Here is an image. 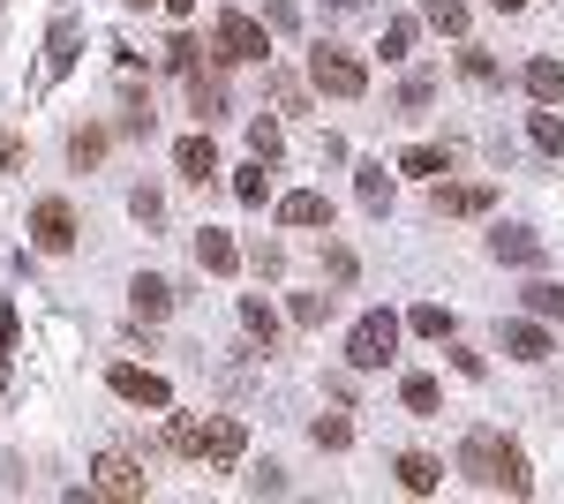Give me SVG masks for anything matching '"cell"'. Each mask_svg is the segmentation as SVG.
<instances>
[{"mask_svg":"<svg viewBox=\"0 0 564 504\" xmlns=\"http://www.w3.org/2000/svg\"><path fill=\"white\" fill-rule=\"evenodd\" d=\"M166 444H174L181 460L234 467L241 452H249V429H241L234 415H212V421H188V415H174V421H166Z\"/></svg>","mask_w":564,"mask_h":504,"instance_id":"1","label":"cell"},{"mask_svg":"<svg viewBox=\"0 0 564 504\" xmlns=\"http://www.w3.org/2000/svg\"><path fill=\"white\" fill-rule=\"evenodd\" d=\"M90 490H98V497H113V504H143V497H151V474H143L135 452L106 444V452L90 460Z\"/></svg>","mask_w":564,"mask_h":504,"instance_id":"2","label":"cell"},{"mask_svg":"<svg viewBox=\"0 0 564 504\" xmlns=\"http://www.w3.org/2000/svg\"><path fill=\"white\" fill-rule=\"evenodd\" d=\"M308 84L324 90V98H361L369 90V68H361V53H347V45H316L308 53Z\"/></svg>","mask_w":564,"mask_h":504,"instance_id":"3","label":"cell"},{"mask_svg":"<svg viewBox=\"0 0 564 504\" xmlns=\"http://www.w3.org/2000/svg\"><path fill=\"white\" fill-rule=\"evenodd\" d=\"M212 53H218V61H271V23L241 15V8H226V15L212 23Z\"/></svg>","mask_w":564,"mask_h":504,"instance_id":"4","label":"cell"},{"mask_svg":"<svg viewBox=\"0 0 564 504\" xmlns=\"http://www.w3.org/2000/svg\"><path fill=\"white\" fill-rule=\"evenodd\" d=\"M391 354H399V317H391V309H369L347 332V362L354 369H384Z\"/></svg>","mask_w":564,"mask_h":504,"instance_id":"5","label":"cell"},{"mask_svg":"<svg viewBox=\"0 0 564 504\" xmlns=\"http://www.w3.org/2000/svg\"><path fill=\"white\" fill-rule=\"evenodd\" d=\"M106 384H113V399H129V407H151V415H166V407H174V384L159 377V369L113 362V369H106Z\"/></svg>","mask_w":564,"mask_h":504,"instance_id":"6","label":"cell"},{"mask_svg":"<svg viewBox=\"0 0 564 504\" xmlns=\"http://www.w3.org/2000/svg\"><path fill=\"white\" fill-rule=\"evenodd\" d=\"M430 211L436 218H489V211H497V189H489V181H436Z\"/></svg>","mask_w":564,"mask_h":504,"instance_id":"7","label":"cell"},{"mask_svg":"<svg viewBox=\"0 0 564 504\" xmlns=\"http://www.w3.org/2000/svg\"><path fill=\"white\" fill-rule=\"evenodd\" d=\"M31 242H39L45 256H68L76 249V211L61 204V196H45V204L31 211Z\"/></svg>","mask_w":564,"mask_h":504,"instance_id":"8","label":"cell"},{"mask_svg":"<svg viewBox=\"0 0 564 504\" xmlns=\"http://www.w3.org/2000/svg\"><path fill=\"white\" fill-rule=\"evenodd\" d=\"M497 460H505V437H497V429H475V437L459 444V474H467L475 490H497Z\"/></svg>","mask_w":564,"mask_h":504,"instance_id":"9","label":"cell"},{"mask_svg":"<svg viewBox=\"0 0 564 504\" xmlns=\"http://www.w3.org/2000/svg\"><path fill=\"white\" fill-rule=\"evenodd\" d=\"M279 226H324V234H332V196H324V189L279 196Z\"/></svg>","mask_w":564,"mask_h":504,"instance_id":"10","label":"cell"},{"mask_svg":"<svg viewBox=\"0 0 564 504\" xmlns=\"http://www.w3.org/2000/svg\"><path fill=\"white\" fill-rule=\"evenodd\" d=\"M452 167H459L452 143H414V151H399V173H414V181H444Z\"/></svg>","mask_w":564,"mask_h":504,"instance_id":"11","label":"cell"},{"mask_svg":"<svg viewBox=\"0 0 564 504\" xmlns=\"http://www.w3.org/2000/svg\"><path fill=\"white\" fill-rule=\"evenodd\" d=\"M489 256H497V264H527V271H534V264H542V234H527V226H497V234H489Z\"/></svg>","mask_w":564,"mask_h":504,"instance_id":"12","label":"cell"},{"mask_svg":"<svg viewBox=\"0 0 564 504\" xmlns=\"http://www.w3.org/2000/svg\"><path fill=\"white\" fill-rule=\"evenodd\" d=\"M196 264H204L212 279H234V271H241V249H234V234L204 226V234H196Z\"/></svg>","mask_w":564,"mask_h":504,"instance_id":"13","label":"cell"},{"mask_svg":"<svg viewBox=\"0 0 564 504\" xmlns=\"http://www.w3.org/2000/svg\"><path fill=\"white\" fill-rule=\"evenodd\" d=\"M520 84H527L534 106H564V61H550V53H542V61H527Z\"/></svg>","mask_w":564,"mask_h":504,"instance_id":"14","label":"cell"},{"mask_svg":"<svg viewBox=\"0 0 564 504\" xmlns=\"http://www.w3.org/2000/svg\"><path fill=\"white\" fill-rule=\"evenodd\" d=\"M391 474H399V490H406V497H436V482H444V467H436L430 452H399Z\"/></svg>","mask_w":564,"mask_h":504,"instance_id":"15","label":"cell"},{"mask_svg":"<svg viewBox=\"0 0 564 504\" xmlns=\"http://www.w3.org/2000/svg\"><path fill=\"white\" fill-rule=\"evenodd\" d=\"M174 167H181V181H196V189H204V181L218 173L212 136H181V143H174Z\"/></svg>","mask_w":564,"mask_h":504,"instance_id":"16","label":"cell"},{"mask_svg":"<svg viewBox=\"0 0 564 504\" xmlns=\"http://www.w3.org/2000/svg\"><path fill=\"white\" fill-rule=\"evenodd\" d=\"M76 68V15H53V39H45V84H61Z\"/></svg>","mask_w":564,"mask_h":504,"instance_id":"17","label":"cell"},{"mask_svg":"<svg viewBox=\"0 0 564 504\" xmlns=\"http://www.w3.org/2000/svg\"><path fill=\"white\" fill-rule=\"evenodd\" d=\"M505 354H512V362H550V354H557V346H550V332H542V324H505Z\"/></svg>","mask_w":564,"mask_h":504,"instance_id":"18","label":"cell"},{"mask_svg":"<svg viewBox=\"0 0 564 504\" xmlns=\"http://www.w3.org/2000/svg\"><path fill=\"white\" fill-rule=\"evenodd\" d=\"M129 309H135V317H151V324H159V317H166V309H174V287H166V279H151V271H143V279H135V287H129Z\"/></svg>","mask_w":564,"mask_h":504,"instance_id":"19","label":"cell"},{"mask_svg":"<svg viewBox=\"0 0 564 504\" xmlns=\"http://www.w3.org/2000/svg\"><path fill=\"white\" fill-rule=\"evenodd\" d=\"M354 196L369 211H391V173H384V159H369V167H354Z\"/></svg>","mask_w":564,"mask_h":504,"instance_id":"20","label":"cell"},{"mask_svg":"<svg viewBox=\"0 0 564 504\" xmlns=\"http://www.w3.org/2000/svg\"><path fill=\"white\" fill-rule=\"evenodd\" d=\"M241 324H249V339L271 354V339H279V309H271L263 294H241Z\"/></svg>","mask_w":564,"mask_h":504,"instance_id":"21","label":"cell"},{"mask_svg":"<svg viewBox=\"0 0 564 504\" xmlns=\"http://www.w3.org/2000/svg\"><path fill=\"white\" fill-rule=\"evenodd\" d=\"M188 106H196V121H218V114H226V84L196 68V76H188Z\"/></svg>","mask_w":564,"mask_h":504,"instance_id":"22","label":"cell"},{"mask_svg":"<svg viewBox=\"0 0 564 504\" xmlns=\"http://www.w3.org/2000/svg\"><path fill=\"white\" fill-rule=\"evenodd\" d=\"M98 159H106V128H76V136H68V167L90 173Z\"/></svg>","mask_w":564,"mask_h":504,"instance_id":"23","label":"cell"},{"mask_svg":"<svg viewBox=\"0 0 564 504\" xmlns=\"http://www.w3.org/2000/svg\"><path fill=\"white\" fill-rule=\"evenodd\" d=\"M399 407H406V415H436V407H444L436 377H406V384H399Z\"/></svg>","mask_w":564,"mask_h":504,"instance_id":"24","label":"cell"},{"mask_svg":"<svg viewBox=\"0 0 564 504\" xmlns=\"http://www.w3.org/2000/svg\"><path fill=\"white\" fill-rule=\"evenodd\" d=\"M527 136H534L542 159H564V121H557V114H527Z\"/></svg>","mask_w":564,"mask_h":504,"instance_id":"25","label":"cell"},{"mask_svg":"<svg viewBox=\"0 0 564 504\" xmlns=\"http://www.w3.org/2000/svg\"><path fill=\"white\" fill-rule=\"evenodd\" d=\"M422 15H430L444 39H467V0H422Z\"/></svg>","mask_w":564,"mask_h":504,"instance_id":"26","label":"cell"},{"mask_svg":"<svg viewBox=\"0 0 564 504\" xmlns=\"http://www.w3.org/2000/svg\"><path fill=\"white\" fill-rule=\"evenodd\" d=\"M406 332H422V339H452V309H444V301H422V309L406 317Z\"/></svg>","mask_w":564,"mask_h":504,"instance_id":"27","label":"cell"},{"mask_svg":"<svg viewBox=\"0 0 564 504\" xmlns=\"http://www.w3.org/2000/svg\"><path fill=\"white\" fill-rule=\"evenodd\" d=\"M286 317H294L302 332H316V324L332 317V294H294V301H286Z\"/></svg>","mask_w":564,"mask_h":504,"instance_id":"28","label":"cell"},{"mask_svg":"<svg viewBox=\"0 0 564 504\" xmlns=\"http://www.w3.org/2000/svg\"><path fill=\"white\" fill-rule=\"evenodd\" d=\"M271 98H279V114H308V90L286 76V68H271Z\"/></svg>","mask_w":564,"mask_h":504,"instance_id":"29","label":"cell"},{"mask_svg":"<svg viewBox=\"0 0 564 504\" xmlns=\"http://www.w3.org/2000/svg\"><path fill=\"white\" fill-rule=\"evenodd\" d=\"M414 53V15H391L384 23V61H406Z\"/></svg>","mask_w":564,"mask_h":504,"instance_id":"30","label":"cell"},{"mask_svg":"<svg viewBox=\"0 0 564 504\" xmlns=\"http://www.w3.org/2000/svg\"><path fill=\"white\" fill-rule=\"evenodd\" d=\"M249 151H257L263 167H271V159L286 151V136H279V121H249Z\"/></svg>","mask_w":564,"mask_h":504,"instance_id":"31","label":"cell"},{"mask_svg":"<svg viewBox=\"0 0 564 504\" xmlns=\"http://www.w3.org/2000/svg\"><path fill=\"white\" fill-rule=\"evenodd\" d=\"M234 196H241V204H263V196H271V173H263V159L234 173Z\"/></svg>","mask_w":564,"mask_h":504,"instance_id":"32","label":"cell"},{"mask_svg":"<svg viewBox=\"0 0 564 504\" xmlns=\"http://www.w3.org/2000/svg\"><path fill=\"white\" fill-rule=\"evenodd\" d=\"M527 309H534V317H564V287L557 279H534V287H527Z\"/></svg>","mask_w":564,"mask_h":504,"instance_id":"33","label":"cell"},{"mask_svg":"<svg viewBox=\"0 0 564 504\" xmlns=\"http://www.w3.org/2000/svg\"><path fill=\"white\" fill-rule=\"evenodd\" d=\"M308 437H316V452H347V444H354V429H347L339 415H324L316 429H308Z\"/></svg>","mask_w":564,"mask_h":504,"instance_id":"34","label":"cell"},{"mask_svg":"<svg viewBox=\"0 0 564 504\" xmlns=\"http://www.w3.org/2000/svg\"><path fill=\"white\" fill-rule=\"evenodd\" d=\"M459 76H467V84H497V61H489L481 45H467V53H459Z\"/></svg>","mask_w":564,"mask_h":504,"instance_id":"35","label":"cell"},{"mask_svg":"<svg viewBox=\"0 0 564 504\" xmlns=\"http://www.w3.org/2000/svg\"><path fill=\"white\" fill-rule=\"evenodd\" d=\"M430 98H436V76H406V90H399V106H406V114H422Z\"/></svg>","mask_w":564,"mask_h":504,"instance_id":"36","label":"cell"},{"mask_svg":"<svg viewBox=\"0 0 564 504\" xmlns=\"http://www.w3.org/2000/svg\"><path fill=\"white\" fill-rule=\"evenodd\" d=\"M196 53H204L196 39H174L166 45V68H174V76H196Z\"/></svg>","mask_w":564,"mask_h":504,"instance_id":"37","label":"cell"},{"mask_svg":"<svg viewBox=\"0 0 564 504\" xmlns=\"http://www.w3.org/2000/svg\"><path fill=\"white\" fill-rule=\"evenodd\" d=\"M249 264H257L263 279H279V271H286V249H279V242H257V249H249Z\"/></svg>","mask_w":564,"mask_h":504,"instance_id":"38","label":"cell"},{"mask_svg":"<svg viewBox=\"0 0 564 504\" xmlns=\"http://www.w3.org/2000/svg\"><path fill=\"white\" fill-rule=\"evenodd\" d=\"M324 271H332V279L347 287V279H354V271H361V264H354V249H339V242H332V249H324Z\"/></svg>","mask_w":564,"mask_h":504,"instance_id":"39","label":"cell"},{"mask_svg":"<svg viewBox=\"0 0 564 504\" xmlns=\"http://www.w3.org/2000/svg\"><path fill=\"white\" fill-rule=\"evenodd\" d=\"M249 490H257V497H279V490H286V467H257Z\"/></svg>","mask_w":564,"mask_h":504,"instance_id":"40","label":"cell"},{"mask_svg":"<svg viewBox=\"0 0 564 504\" xmlns=\"http://www.w3.org/2000/svg\"><path fill=\"white\" fill-rule=\"evenodd\" d=\"M129 211H135V218H143V226H151V218L166 211V196H159V189H135V196H129Z\"/></svg>","mask_w":564,"mask_h":504,"instance_id":"41","label":"cell"},{"mask_svg":"<svg viewBox=\"0 0 564 504\" xmlns=\"http://www.w3.org/2000/svg\"><path fill=\"white\" fill-rule=\"evenodd\" d=\"M263 23L271 31H294V0H263Z\"/></svg>","mask_w":564,"mask_h":504,"instance_id":"42","label":"cell"},{"mask_svg":"<svg viewBox=\"0 0 564 504\" xmlns=\"http://www.w3.org/2000/svg\"><path fill=\"white\" fill-rule=\"evenodd\" d=\"M121 136H151V106H129L121 114Z\"/></svg>","mask_w":564,"mask_h":504,"instance_id":"43","label":"cell"},{"mask_svg":"<svg viewBox=\"0 0 564 504\" xmlns=\"http://www.w3.org/2000/svg\"><path fill=\"white\" fill-rule=\"evenodd\" d=\"M15 332H23V324H15V309L0 301V354H15Z\"/></svg>","mask_w":564,"mask_h":504,"instance_id":"44","label":"cell"},{"mask_svg":"<svg viewBox=\"0 0 564 504\" xmlns=\"http://www.w3.org/2000/svg\"><path fill=\"white\" fill-rule=\"evenodd\" d=\"M23 167V136H0V173H15Z\"/></svg>","mask_w":564,"mask_h":504,"instance_id":"45","label":"cell"},{"mask_svg":"<svg viewBox=\"0 0 564 504\" xmlns=\"http://www.w3.org/2000/svg\"><path fill=\"white\" fill-rule=\"evenodd\" d=\"M489 8H497V15H520V8H527V0H489Z\"/></svg>","mask_w":564,"mask_h":504,"instance_id":"46","label":"cell"},{"mask_svg":"<svg viewBox=\"0 0 564 504\" xmlns=\"http://www.w3.org/2000/svg\"><path fill=\"white\" fill-rule=\"evenodd\" d=\"M166 8H174V15H188V8H196V0H166Z\"/></svg>","mask_w":564,"mask_h":504,"instance_id":"47","label":"cell"},{"mask_svg":"<svg viewBox=\"0 0 564 504\" xmlns=\"http://www.w3.org/2000/svg\"><path fill=\"white\" fill-rule=\"evenodd\" d=\"M332 8H361V0H332Z\"/></svg>","mask_w":564,"mask_h":504,"instance_id":"48","label":"cell"},{"mask_svg":"<svg viewBox=\"0 0 564 504\" xmlns=\"http://www.w3.org/2000/svg\"><path fill=\"white\" fill-rule=\"evenodd\" d=\"M129 8H143V0H129Z\"/></svg>","mask_w":564,"mask_h":504,"instance_id":"49","label":"cell"}]
</instances>
